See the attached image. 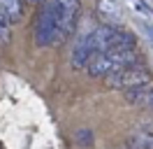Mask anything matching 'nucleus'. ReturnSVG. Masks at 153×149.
<instances>
[{
  "label": "nucleus",
  "instance_id": "obj_1",
  "mask_svg": "<svg viewBox=\"0 0 153 149\" xmlns=\"http://www.w3.org/2000/svg\"><path fill=\"white\" fill-rule=\"evenodd\" d=\"M139 51L137 47L132 49H123V47H116V49H107V51H97L93 54V58L88 61L86 70L91 77H102L105 79L107 74L116 72L121 68H128V65H134L139 63Z\"/></svg>",
  "mask_w": 153,
  "mask_h": 149
},
{
  "label": "nucleus",
  "instance_id": "obj_2",
  "mask_svg": "<svg viewBox=\"0 0 153 149\" xmlns=\"http://www.w3.org/2000/svg\"><path fill=\"white\" fill-rule=\"evenodd\" d=\"M86 40H88V47H91L93 54L107 51V49H116V47H123V49L137 47V37H134L132 33L123 30L121 26H114V23L97 26L95 30H91L86 35Z\"/></svg>",
  "mask_w": 153,
  "mask_h": 149
},
{
  "label": "nucleus",
  "instance_id": "obj_3",
  "mask_svg": "<svg viewBox=\"0 0 153 149\" xmlns=\"http://www.w3.org/2000/svg\"><path fill=\"white\" fill-rule=\"evenodd\" d=\"M146 82H153V77H151V72H149V68H144V65H139V63L121 68V70H116V72L105 77L107 86L114 89V91H121V93L128 91V89H134V86H139V84H146Z\"/></svg>",
  "mask_w": 153,
  "mask_h": 149
},
{
  "label": "nucleus",
  "instance_id": "obj_4",
  "mask_svg": "<svg viewBox=\"0 0 153 149\" xmlns=\"http://www.w3.org/2000/svg\"><path fill=\"white\" fill-rule=\"evenodd\" d=\"M81 12V0H56V44L74 33Z\"/></svg>",
  "mask_w": 153,
  "mask_h": 149
},
{
  "label": "nucleus",
  "instance_id": "obj_5",
  "mask_svg": "<svg viewBox=\"0 0 153 149\" xmlns=\"http://www.w3.org/2000/svg\"><path fill=\"white\" fill-rule=\"evenodd\" d=\"M35 44H56V0H44L35 21Z\"/></svg>",
  "mask_w": 153,
  "mask_h": 149
},
{
  "label": "nucleus",
  "instance_id": "obj_6",
  "mask_svg": "<svg viewBox=\"0 0 153 149\" xmlns=\"http://www.w3.org/2000/svg\"><path fill=\"white\" fill-rule=\"evenodd\" d=\"M125 100L132 102L134 107H142V110H153V82L139 84L134 89H128L123 91Z\"/></svg>",
  "mask_w": 153,
  "mask_h": 149
},
{
  "label": "nucleus",
  "instance_id": "obj_7",
  "mask_svg": "<svg viewBox=\"0 0 153 149\" xmlns=\"http://www.w3.org/2000/svg\"><path fill=\"white\" fill-rule=\"evenodd\" d=\"M128 149H153V121L139 123L128 135Z\"/></svg>",
  "mask_w": 153,
  "mask_h": 149
},
{
  "label": "nucleus",
  "instance_id": "obj_8",
  "mask_svg": "<svg viewBox=\"0 0 153 149\" xmlns=\"http://www.w3.org/2000/svg\"><path fill=\"white\" fill-rule=\"evenodd\" d=\"M95 12H97V17L102 19L105 23L121 26L123 7H121V2H118V0H97V2H95Z\"/></svg>",
  "mask_w": 153,
  "mask_h": 149
},
{
  "label": "nucleus",
  "instance_id": "obj_9",
  "mask_svg": "<svg viewBox=\"0 0 153 149\" xmlns=\"http://www.w3.org/2000/svg\"><path fill=\"white\" fill-rule=\"evenodd\" d=\"M91 58H93V51H91V47H88L86 35H81L74 42V47H72V68H74V70H84Z\"/></svg>",
  "mask_w": 153,
  "mask_h": 149
},
{
  "label": "nucleus",
  "instance_id": "obj_10",
  "mask_svg": "<svg viewBox=\"0 0 153 149\" xmlns=\"http://www.w3.org/2000/svg\"><path fill=\"white\" fill-rule=\"evenodd\" d=\"M0 12L10 19L12 23H16L23 19L26 12V0H0Z\"/></svg>",
  "mask_w": 153,
  "mask_h": 149
},
{
  "label": "nucleus",
  "instance_id": "obj_11",
  "mask_svg": "<svg viewBox=\"0 0 153 149\" xmlns=\"http://www.w3.org/2000/svg\"><path fill=\"white\" fill-rule=\"evenodd\" d=\"M10 19L5 17V14H2V12H0V44H7V42H10Z\"/></svg>",
  "mask_w": 153,
  "mask_h": 149
},
{
  "label": "nucleus",
  "instance_id": "obj_12",
  "mask_svg": "<svg viewBox=\"0 0 153 149\" xmlns=\"http://www.w3.org/2000/svg\"><path fill=\"white\" fill-rule=\"evenodd\" d=\"M28 2H33V5H42L44 0H28Z\"/></svg>",
  "mask_w": 153,
  "mask_h": 149
}]
</instances>
